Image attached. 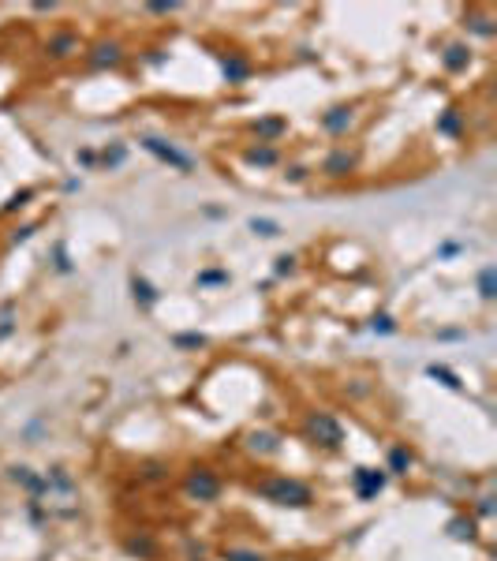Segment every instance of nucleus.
Here are the masks:
<instances>
[{"label":"nucleus","instance_id":"obj_15","mask_svg":"<svg viewBox=\"0 0 497 561\" xmlns=\"http://www.w3.org/2000/svg\"><path fill=\"white\" fill-rule=\"evenodd\" d=\"M247 445H251L254 453H277V449H281L277 434H266V430H262V434H251V438H247Z\"/></svg>","mask_w":497,"mask_h":561},{"label":"nucleus","instance_id":"obj_7","mask_svg":"<svg viewBox=\"0 0 497 561\" xmlns=\"http://www.w3.org/2000/svg\"><path fill=\"white\" fill-rule=\"evenodd\" d=\"M352 168H355V154H352V150H333V154L322 161L325 176H348Z\"/></svg>","mask_w":497,"mask_h":561},{"label":"nucleus","instance_id":"obj_29","mask_svg":"<svg viewBox=\"0 0 497 561\" xmlns=\"http://www.w3.org/2000/svg\"><path fill=\"white\" fill-rule=\"evenodd\" d=\"M176 0H157V4H150V12H157V15H165V12H176Z\"/></svg>","mask_w":497,"mask_h":561},{"label":"nucleus","instance_id":"obj_26","mask_svg":"<svg viewBox=\"0 0 497 561\" xmlns=\"http://www.w3.org/2000/svg\"><path fill=\"white\" fill-rule=\"evenodd\" d=\"M277 277H288V274H295V255H281L277 258Z\"/></svg>","mask_w":497,"mask_h":561},{"label":"nucleus","instance_id":"obj_24","mask_svg":"<svg viewBox=\"0 0 497 561\" xmlns=\"http://www.w3.org/2000/svg\"><path fill=\"white\" fill-rule=\"evenodd\" d=\"M228 274L225 269H206V274H198V285H225Z\"/></svg>","mask_w":497,"mask_h":561},{"label":"nucleus","instance_id":"obj_6","mask_svg":"<svg viewBox=\"0 0 497 561\" xmlns=\"http://www.w3.org/2000/svg\"><path fill=\"white\" fill-rule=\"evenodd\" d=\"M382 487H385V472H374V468H359V472H355V490H359V498L382 494Z\"/></svg>","mask_w":497,"mask_h":561},{"label":"nucleus","instance_id":"obj_8","mask_svg":"<svg viewBox=\"0 0 497 561\" xmlns=\"http://www.w3.org/2000/svg\"><path fill=\"white\" fill-rule=\"evenodd\" d=\"M86 60H90V68H116L124 60V53H120L116 42H101V45H94V53Z\"/></svg>","mask_w":497,"mask_h":561},{"label":"nucleus","instance_id":"obj_23","mask_svg":"<svg viewBox=\"0 0 497 561\" xmlns=\"http://www.w3.org/2000/svg\"><path fill=\"white\" fill-rule=\"evenodd\" d=\"M202 345H206L202 333H180L176 337V348H202Z\"/></svg>","mask_w":497,"mask_h":561},{"label":"nucleus","instance_id":"obj_18","mask_svg":"<svg viewBox=\"0 0 497 561\" xmlns=\"http://www.w3.org/2000/svg\"><path fill=\"white\" fill-rule=\"evenodd\" d=\"M437 132H441V135H460V113L449 109V113L437 120Z\"/></svg>","mask_w":497,"mask_h":561},{"label":"nucleus","instance_id":"obj_20","mask_svg":"<svg viewBox=\"0 0 497 561\" xmlns=\"http://www.w3.org/2000/svg\"><path fill=\"white\" fill-rule=\"evenodd\" d=\"M426 374H430V378H437V382H445V386H449V389H460V378H456L453 374V370H445V367H426Z\"/></svg>","mask_w":497,"mask_h":561},{"label":"nucleus","instance_id":"obj_10","mask_svg":"<svg viewBox=\"0 0 497 561\" xmlns=\"http://www.w3.org/2000/svg\"><path fill=\"white\" fill-rule=\"evenodd\" d=\"M225 79L228 83H247V75H251V64H247L243 56H225Z\"/></svg>","mask_w":497,"mask_h":561},{"label":"nucleus","instance_id":"obj_1","mask_svg":"<svg viewBox=\"0 0 497 561\" xmlns=\"http://www.w3.org/2000/svg\"><path fill=\"white\" fill-rule=\"evenodd\" d=\"M258 494L270 498L273 505H284V509H307L314 502V490L300 483V479H288V475H273L266 483H258Z\"/></svg>","mask_w":497,"mask_h":561},{"label":"nucleus","instance_id":"obj_5","mask_svg":"<svg viewBox=\"0 0 497 561\" xmlns=\"http://www.w3.org/2000/svg\"><path fill=\"white\" fill-rule=\"evenodd\" d=\"M352 120H355V109L352 105H336V109H329V113L322 116V127L329 135H344L348 127H352Z\"/></svg>","mask_w":497,"mask_h":561},{"label":"nucleus","instance_id":"obj_25","mask_svg":"<svg viewBox=\"0 0 497 561\" xmlns=\"http://www.w3.org/2000/svg\"><path fill=\"white\" fill-rule=\"evenodd\" d=\"M370 329H374V333H393L396 326H393L389 315H374V318H370Z\"/></svg>","mask_w":497,"mask_h":561},{"label":"nucleus","instance_id":"obj_31","mask_svg":"<svg viewBox=\"0 0 497 561\" xmlns=\"http://www.w3.org/2000/svg\"><path fill=\"white\" fill-rule=\"evenodd\" d=\"M105 161H108V165H120V161H124V150H120V146H116V150H113V154H105Z\"/></svg>","mask_w":497,"mask_h":561},{"label":"nucleus","instance_id":"obj_16","mask_svg":"<svg viewBox=\"0 0 497 561\" xmlns=\"http://www.w3.org/2000/svg\"><path fill=\"white\" fill-rule=\"evenodd\" d=\"M251 232H254V236L273 239V236H281V225H277V221H270V217H251Z\"/></svg>","mask_w":497,"mask_h":561},{"label":"nucleus","instance_id":"obj_21","mask_svg":"<svg viewBox=\"0 0 497 561\" xmlns=\"http://www.w3.org/2000/svg\"><path fill=\"white\" fill-rule=\"evenodd\" d=\"M225 561H266V554H258V550H243V546H232V550H225Z\"/></svg>","mask_w":497,"mask_h":561},{"label":"nucleus","instance_id":"obj_19","mask_svg":"<svg viewBox=\"0 0 497 561\" xmlns=\"http://www.w3.org/2000/svg\"><path fill=\"white\" fill-rule=\"evenodd\" d=\"M479 292H482V299H494L497 296V280H494V269L490 266L479 274Z\"/></svg>","mask_w":497,"mask_h":561},{"label":"nucleus","instance_id":"obj_14","mask_svg":"<svg viewBox=\"0 0 497 561\" xmlns=\"http://www.w3.org/2000/svg\"><path fill=\"white\" fill-rule=\"evenodd\" d=\"M467 60H471V56H467L464 45H449V49H445V68H449V72H464Z\"/></svg>","mask_w":497,"mask_h":561},{"label":"nucleus","instance_id":"obj_30","mask_svg":"<svg viewBox=\"0 0 497 561\" xmlns=\"http://www.w3.org/2000/svg\"><path fill=\"white\" fill-rule=\"evenodd\" d=\"M31 232H34V228H31V225H23V228H15V232H12V244H23V239H31Z\"/></svg>","mask_w":497,"mask_h":561},{"label":"nucleus","instance_id":"obj_12","mask_svg":"<svg viewBox=\"0 0 497 561\" xmlns=\"http://www.w3.org/2000/svg\"><path fill=\"white\" fill-rule=\"evenodd\" d=\"M131 292H135V299L142 307H154L157 303V288L150 285V280H142V277H131Z\"/></svg>","mask_w":497,"mask_h":561},{"label":"nucleus","instance_id":"obj_3","mask_svg":"<svg viewBox=\"0 0 497 561\" xmlns=\"http://www.w3.org/2000/svg\"><path fill=\"white\" fill-rule=\"evenodd\" d=\"M184 490H187V498H195V502H217L221 479H217V472H210V468H195V472H187Z\"/></svg>","mask_w":497,"mask_h":561},{"label":"nucleus","instance_id":"obj_27","mask_svg":"<svg viewBox=\"0 0 497 561\" xmlns=\"http://www.w3.org/2000/svg\"><path fill=\"white\" fill-rule=\"evenodd\" d=\"M127 550H131V554H154V543H150V539H131Z\"/></svg>","mask_w":497,"mask_h":561},{"label":"nucleus","instance_id":"obj_17","mask_svg":"<svg viewBox=\"0 0 497 561\" xmlns=\"http://www.w3.org/2000/svg\"><path fill=\"white\" fill-rule=\"evenodd\" d=\"M247 161H251V165H273L277 161V150L273 146H251V150H247Z\"/></svg>","mask_w":497,"mask_h":561},{"label":"nucleus","instance_id":"obj_11","mask_svg":"<svg viewBox=\"0 0 497 561\" xmlns=\"http://www.w3.org/2000/svg\"><path fill=\"white\" fill-rule=\"evenodd\" d=\"M412 464H415V457L407 453L404 445H393L389 449V472L393 475H407V468H412Z\"/></svg>","mask_w":497,"mask_h":561},{"label":"nucleus","instance_id":"obj_13","mask_svg":"<svg viewBox=\"0 0 497 561\" xmlns=\"http://www.w3.org/2000/svg\"><path fill=\"white\" fill-rule=\"evenodd\" d=\"M254 132H258V139H262V143H273V139L284 132V120H281V116H273V120H258Z\"/></svg>","mask_w":497,"mask_h":561},{"label":"nucleus","instance_id":"obj_4","mask_svg":"<svg viewBox=\"0 0 497 561\" xmlns=\"http://www.w3.org/2000/svg\"><path fill=\"white\" fill-rule=\"evenodd\" d=\"M142 146L150 150L154 157H161V161L176 165V168H180V173H191V168H195V161H191V157H187V154H180V150H176L172 143H165V139H154V135H146V139H142Z\"/></svg>","mask_w":497,"mask_h":561},{"label":"nucleus","instance_id":"obj_9","mask_svg":"<svg viewBox=\"0 0 497 561\" xmlns=\"http://www.w3.org/2000/svg\"><path fill=\"white\" fill-rule=\"evenodd\" d=\"M49 56H56V60H64V56H72L79 53V38L75 34H56V38H49Z\"/></svg>","mask_w":497,"mask_h":561},{"label":"nucleus","instance_id":"obj_33","mask_svg":"<svg viewBox=\"0 0 497 561\" xmlns=\"http://www.w3.org/2000/svg\"><path fill=\"white\" fill-rule=\"evenodd\" d=\"M146 479H161V464H146Z\"/></svg>","mask_w":497,"mask_h":561},{"label":"nucleus","instance_id":"obj_2","mask_svg":"<svg viewBox=\"0 0 497 561\" xmlns=\"http://www.w3.org/2000/svg\"><path fill=\"white\" fill-rule=\"evenodd\" d=\"M303 434L311 438L314 445H322V449H341L344 442V427L336 423V419L329 412H311L303 419Z\"/></svg>","mask_w":497,"mask_h":561},{"label":"nucleus","instance_id":"obj_32","mask_svg":"<svg viewBox=\"0 0 497 561\" xmlns=\"http://www.w3.org/2000/svg\"><path fill=\"white\" fill-rule=\"evenodd\" d=\"M479 513H482V516L494 513V498H482V502H479Z\"/></svg>","mask_w":497,"mask_h":561},{"label":"nucleus","instance_id":"obj_22","mask_svg":"<svg viewBox=\"0 0 497 561\" xmlns=\"http://www.w3.org/2000/svg\"><path fill=\"white\" fill-rule=\"evenodd\" d=\"M449 532H453V539H471L475 524H471V520H464V516H456V520H449Z\"/></svg>","mask_w":497,"mask_h":561},{"label":"nucleus","instance_id":"obj_28","mask_svg":"<svg viewBox=\"0 0 497 561\" xmlns=\"http://www.w3.org/2000/svg\"><path fill=\"white\" fill-rule=\"evenodd\" d=\"M31 195H34V191H19V195H12V198H8V206H4V210H8V214H12V210L26 206V198H31Z\"/></svg>","mask_w":497,"mask_h":561}]
</instances>
